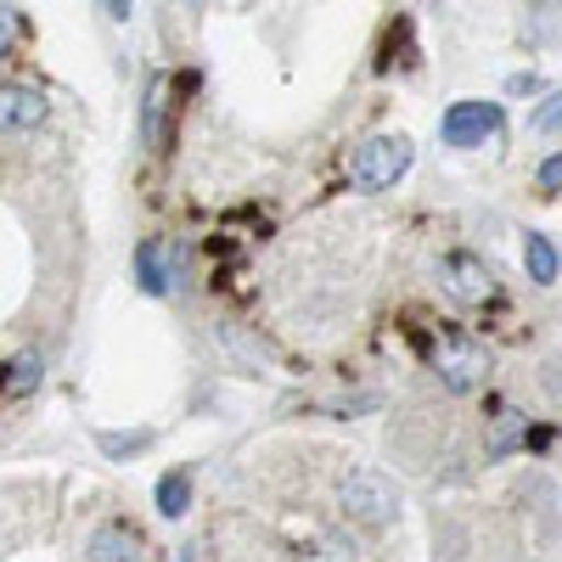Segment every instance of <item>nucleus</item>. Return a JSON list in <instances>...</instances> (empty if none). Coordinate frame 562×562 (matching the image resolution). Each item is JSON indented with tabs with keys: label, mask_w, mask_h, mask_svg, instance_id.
<instances>
[{
	"label": "nucleus",
	"mask_w": 562,
	"mask_h": 562,
	"mask_svg": "<svg viewBox=\"0 0 562 562\" xmlns=\"http://www.w3.org/2000/svg\"><path fill=\"white\" fill-rule=\"evenodd\" d=\"M102 12H108L113 23H124V18H130V0H102Z\"/></svg>",
	"instance_id": "obj_20"
},
{
	"label": "nucleus",
	"mask_w": 562,
	"mask_h": 562,
	"mask_svg": "<svg viewBox=\"0 0 562 562\" xmlns=\"http://www.w3.org/2000/svg\"><path fill=\"white\" fill-rule=\"evenodd\" d=\"M524 270H529L535 288H557V276H562V254H557V243L546 237V231H529V237H524Z\"/></svg>",
	"instance_id": "obj_9"
},
{
	"label": "nucleus",
	"mask_w": 562,
	"mask_h": 562,
	"mask_svg": "<svg viewBox=\"0 0 562 562\" xmlns=\"http://www.w3.org/2000/svg\"><path fill=\"white\" fill-rule=\"evenodd\" d=\"M158 512L169 524L186 518V512H192V479H186V473H164L158 479Z\"/></svg>",
	"instance_id": "obj_11"
},
{
	"label": "nucleus",
	"mask_w": 562,
	"mask_h": 562,
	"mask_svg": "<svg viewBox=\"0 0 562 562\" xmlns=\"http://www.w3.org/2000/svg\"><path fill=\"white\" fill-rule=\"evenodd\" d=\"M12 34H18V23H12V12L0 7V57H7V45H12Z\"/></svg>",
	"instance_id": "obj_19"
},
{
	"label": "nucleus",
	"mask_w": 562,
	"mask_h": 562,
	"mask_svg": "<svg viewBox=\"0 0 562 562\" xmlns=\"http://www.w3.org/2000/svg\"><path fill=\"white\" fill-rule=\"evenodd\" d=\"M164 108H169V79L153 74V85H147V124H140V135H147L153 153L164 147Z\"/></svg>",
	"instance_id": "obj_12"
},
{
	"label": "nucleus",
	"mask_w": 562,
	"mask_h": 562,
	"mask_svg": "<svg viewBox=\"0 0 562 562\" xmlns=\"http://www.w3.org/2000/svg\"><path fill=\"white\" fill-rule=\"evenodd\" d=\"M85 562H147V546H140L135 524L108 518V524L90 529V540H85Z\"/></svg>",
	"instance_id": "obj_6"
},
{
	"label": "nucleus",
	"mask_w": 562,
	"mask_h": 562,
	"mask_svg": "<svg viewBox=\"0 0 562 562\" xmlns=\"http://www.w3.org/2000/svg\"><path fill=\"white\" fill-rule=\"evenodd\" d=\"M529 135H562V90H551V97L529 113Z\"/></svg>",
	"instance_id": "obj_15"
},
{
	"label": "nucleus",
	"mask_w": 562,
	"mask_h": 562,
	"mask_svg": "<svg viewBox=\"0 0 562 562\" xmlns=\"http://www.w3.org/2000/svg\"><path fill=\"white\" fill-rule=\"evenodd\" d=\"M506 90H512V97H535V90H540V79H535V74H518V79H512Z\"/></svg>",
	"instance_id": "obj_18"
},
{
	"label": "nucleus",
	"mask_w": 562,
	"mask_h": 562,
	"mask_svg": "<svg viewBox=\"0 0 562 562\" xmlns=\"http://www.w3.org/2000/svg\"><path fill=\"white\" fill-rule=\"evenodd\" d=\"M135 281H140V293H153V299H164L175 288V270L164 265V243L158 237H147L135 248Z\"/></svg>",
	"instance_id": "obj_10"
},
{
	"label": "nucleus",
	"mask_w": 562,
	"mask_h": 562,
	"mask_svg": "<svg viewBox=\"0 0 562 562\" xmlns=\"http://www.w3.org/2000/svg\"><path fill=\"white\" fill-rule=\"evenodd\" d=\"M45 124V97L29 85H0V130H12V135H29Z\"/></svg>",
	"instance_id": "obj_7"
},
{
	"label": "nucleus",
	"mask_w": 562,
	"mask_h": 562,
	"mask_svg": "<svg viewBox=\"0 0 562 562\" xmlns=\"http://www.w3.org/2000/svg\"><path fill=\"white\" fill-rule=\"evenodd\" d=\"M338 512H344L349 524H360V529H389L400 518V490L383 473L360 467V473H344L338 479Z\"/></svg>",
	"instance_id": "obj_2"
},
{
	"label": "nucleus",
	"mask_w": 562,
	"mask_h": 562,
	"mask_svg": "<svg viewBox=\"0 0 562 562\" xmlns=\"http://www.w3.org/2000/svg\"><path fill=\"white\" fill-rule=\"evenodd\" d=\"M7 371H12V378H7V394H12V400H23V394H34V389H40L45 360H40V355H18Z\"/></svg>",
	"instance_id": "obj_13"
},
{
	"label": "nucleus",
	"mask_w": 562,
	"mask_h": 562,
	"mask_svg": "<svg viewBox=\"0 0 562 562\" xmlns=\"http://www.w3.org/2000/svg\"><path fill=\"white\" fill-rule=\"evenodd\" d=\"M535 186L546 198H562V147L551 153V158H540V169H535Z\"/></svg>",
	"instance_id": "obj_16"
},
{
	"label": "nucleus",
	"mask_w": 562,
	"mask_h": 562,
	"mask_svg": "<svg viewBox=\"0 0 562 562\" xmlns=\"http://www.w3.org/2000/svg\"><path fill=\"white\" fill-rule=\"evenodd\" d=\"M428 366H434V378L450 389V394H473L490 383V371H495V355L484 338H473L467 326H450L439 321L434 333H428Z\"/></svg>",
	"instance_id": "obj_1"
},
{
	"label": "nucleus",
	"mask_w": 562,
	"mask_h": 562,
	"mask_svg": "<svg viewBox=\"0 0 562 562\" xmlns=\"http://www.w3.org/2000/svg\"><path fill=\"white\" fill-rule=\"evenodd\" d=\"M416 147H411V135H371L355 147L349 158V186L355 192H389L394 180H405Z\"/></svg>",
	"instance_id": "obj_3"
},
{
	"label": "nucleus",
	"mask_w": 562,
	"mask_h": 562,
	"mask_svg": "<svg viewBox=\"0 0 562 562\" xmlns=\"http://www.w3.org/2000/svg\"><path fill=\"white\" fill-rule=\"evenodd\" d=\"M97 445H102V456L124 461V456H140V450H147L153 434H147V428H135V434H97Z\"/></svg>",
	"instance_id": "obj_14"
},
{
	"label": "nucleus",
	"mask_w": 562,
	"mask_h": 562,
	"mask_svg": "<svg viewBox=\"0 0 562 562\" xmlns=\"http://www.w3.org/2000/svg\"><path fill=\"white\" fill-rule=\"evenodd\" d=\"M180 562H198V557H180Z\"/></svg>",
	"instance_id": "obj_23"
},
{
	"label": "nucleus",
	"mask_w": 562,
	"mask_h": 562,
	"mask_svg": "<svg viewBox=\"0 0 562 562\" xmlns=\"http://www.w3.org/2000/svg\"><path fill=\"white\" fill-rule=\"evenodd\" d=\"M439 288H445L461 310H484V304L501 299V281H495L490 259H484V254H467V248H450V254L439 259Z\"/></svg>",
	"instance_id": "obj_4"
},
{
	"label": "nucleus",
	"mask_w": 562,
	"mask_h": 562,
	"mask_svg": "<svg viewBox=\"0 0 562 562\" xmlns=\"http://www.w3.org/2000/svg\"><path fill=\"white\" fill-rule=\"evenodd\" d=\"M524 445H529V416H524L518 405H501V411L490 416L484 456H490V461H506L512 450H524Z\"/></svg>",
	"instance_id": "obj_8"
},
{
	"label": "nucleus",
	"mask_w": 562,
	"mask_h": 562,
	"mask_svg": "<svg viewBox=\"0 0 562 562\" xmlns=\"http://www.w3.org/2000/svg\"><path fill=\"white\" fill-rule=\"evenodd\" d=\"M192 7H209V0H192Z\"/></svg>",
	"instance_id": "obj_22"
},
{
	"label": "nucleus",
	"mask_w": 562,
	"mask_h": 562,
	"mask_svg": "<svg viewBox=\"0 0 562 562\" xmlns=\"http://www.w3.org/2000/svg\"><path fill=\"white\" fill-rule=\"evenodd\" d=\"M299 562H349V557H344V546H333V540H321V546L299 551Z\"/></svg>",
	"instance_id": "obj_17"
},
{
	"label": "nucleus",
	"mask_w": 562,
	"mask_h": 562,
	"mask_svg": "<svg viewBox=\"0 0 562 562\" xmlns=\"http://www.w3.org/2000/svg\"><path fill=\"white\" fill-rule=\"evenodd\" d=\"M501 124H506L501 102L467 97V102H450V108H445V119H439V140H445V147H456V153H473V147H484V140L501 135Z\"/></svg>",
	"instance_id": "obj_5"
},
{
	"label": "nucleus",
	"mask_w": 562,
	"mask_h": 562,
	"mask_svg": "<svg viewBox=\"0 0 562 562\" xmlns=\"http://www.w3.org/2000/svg\"><path fill=\"white\" fill-rule=\"evenodd\" d=\"M546 371H551V378H546V383H551V394H557V400H562V360H551V366H546Z\"/></svg>",
	"instance_id": "obj_21"
}]
</instances>
